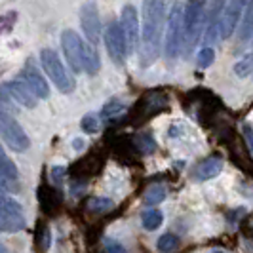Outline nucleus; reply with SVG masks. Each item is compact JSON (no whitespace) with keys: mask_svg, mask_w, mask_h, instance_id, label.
Listing matches in <instances>:
<instances>
[{"mask_svg":"<svg viewBox=\"0 0 253 253\" xmlns=\"http://www.w3.org/2000/svg\"><path fill=\"white\" fill-rule=\"evenodd\" d=\"M166 23V2L147 0L143 4V27L139 29L141 65H152L162 51V33Z\"/></svg>","mask_w":253,"mask_h":253,"instance_id":"nucleus-1","label":"nucleus"},{"mask_svg":"<svg viewBox=\"0 0 253 253\" xmlns=\"http://www.w3.org/2000/svg\"><path fill=\"white\" fill-rule=\"evenodd\" d=\"M206 2H189L183 8V55L189 57L204 31Z\"/></svg>","mask_w":253,"mask_h":253,"instance_id":"nucleus-2","label":"nucleus"},{"mask_svg":"<svg viewBox=\"0 0 253 253\" xmlns=\"http://www.w3.org/2000/svg\"><path fill=\"white\" fill-rule=\"evenodd\" d=\"M40 65H42L46 76H50V80L55 84V88L59 91H63V93H73L75 91V78L65 69L57 51L51 50V48H42L40 50Z\"/></svg>","mask_w":253,"mask_h":253,"instance_id":"nucleus-3","label":"nucleus"},{"mask_svg":"<svg viewBox=\"0 0 253 253\" xmlns=\"http://www.w3.org/2000/svg\"><path fill=\"white\" fill-rule=\"evenodd\" d=\"M183 8L185 4L175 2L169 13L166 15L168 17V25H166V44H164V55L173 61L181 55L183 50Z\"/></svg>","mask_w":253,"mask_h":253,"instance_id":"nucleus-4","label":"nucleus"},{"mask_svg":"<svg viewBox=\"0 0 253 253\" xmlns=\"http://www.w3.org/2000/svg\"><path fill=\"white\" fill-rule=\"evenodd\" d=\"M0 137L13 152H25L31 147L25 129L19 126V122H15L13 116H10V113L4 111H0Z\"/></svg>","mask_w":253,"mask_h":253,"instance_id":"nucleus-5","label":"nucleus"},{"mask_svg":"<svg viewBox=\"0 0 253 253\" xmlns=\"http://www.w3.org/2000/svg\"><path fill=\"white\" fill-rule=\"evenodd\" d=\"M120 29L126 40V50L127 53H133L139 46V15H137V8L133 4H126L120 13Z\"/></svg>","mask_w":253,"mask_h":253,"instance_id":"nucleus-6","label":"nucleus"},{"mask_svg":"<svg viewBox=\"0 0 253 253\" xmlns=\"http://www.w3.org/2000/svg\"><path fill=\"white\" fill-rule=\"evenodd\" d=\"M105 48L109 51L111 59H113L116 65H124L127 57V50H126V40H124V35H122V29H120V23L116 19H111L109 25L105 29Z\"/></svg>","mask_w":253,"mask_h":253,"instance_id":"nucleus-7","label":"nucleus"},{"mask_svg":"<svg viewBox=\"0 0 253 253\" xmlns=\"http://www.w3.org/2000/svg\"><path fill=\"white\" fill-rule=\"evenodd\" d=\"M80 25L86 35V42L91 46H97L99 37H101V19H99V10L95 2H86L80 8Z\"/></svg>","mask_w":253,"mask_h":253,"instance_id":"nucleus-8","label":"nucleus"},{"mask_svg":"<svg viewBox=\"0 0 253 253\" xmlns=\"http://www.w3.org/2000/svg\"><path fill=\"white\" fill-rule=\"evenodd\" d=\"M21 80L25 82V86L31 89V93L37 99H48L50 97V86L46 82V78L42 76L40 69H38L33 59H29L21 71Z\"/></svg>","mask_w":253,"mask_h":253,"instance_id":"nucleus-9","label":"nucleus"},{"mask_svg":"<svg viewBox=\"0 0 253 253\" xmlns=\"http://www.w3.org/2000/svg\"><path fill=\"white\" fill-rule=\"evenodd\" d=\"M244 6H246V2H242V0H232V2L225 4L223 13H221V19H219V38L228 40V38L234 35L236 27L240 23Z\"/></svg>","mask_w":253,"mask_h":253,"instance_id":"nucleus-10","label":"nucleus"},{"mask_svg":"<svg viewBox=\"0 0 253 253\" xmlns=\"http://www.w3.org/2000/svg\"><path fill=\"white\" fill-rule=\"evenodd\" d=\"M225 8V2H211L206 4V12H204V21H206V29H204V48H211L219 40V19Z\"/></svg>","mask_w":253,"mask_h":253,"instance_id":"nucleus-11","label":"nucleus"},{"mask_svg":"<svg viewBox=\"0 0 253 253\" xmlns=\"http://www.w3.org/2000/svg\"><path fill=\"white\" fill-rule=\"evenodd\" d=\"M61 48L67 57V63L73 69V73L78 75L82 73V65H80V51H82V38L80 35L73 31V29H67L61 33Z\"/></svg>","mask_w":253,"mask_h":253,"instance_id":"nucleus-12","label":"nucleus"},{"mask_svg":"<svg viewBox=\"0 0 253 253\" xmlns=\"http://www.w3.org/2000/svg\"><path fill=\"white\" fill-rule=\"evenodd\" d=\"M2 88L6 89V93L10 95V99L13 97L19 105H23V107H27V109H35V107H37L38 99L31 93V89L27 88L25 82H23L21 78H15V80L6 82Z\"/></svg>","mask_w":253,"mask_h":253,"instance_id":"nucleus-13","label":"nucleus"},{"mask_svg":"<svg viewBox=\"0 0 253 253\" xmlns=\"http://www.w3.org/2000/svg\"><path fill=\"white\" fill-rule=\"evenodd\" d=\"M80 65H82V71L89 76L97 75V73H99V69H101V59H99L97 48H95V46H91V44H88L86 40H82Z\"/></svg>","mask_w":253,"mask_h":253,"instance_id":"nucleus-14","label":"nucleus"},{"mask_svg":"<svg viewBox=\"0 0 253 253\" xmlns=\"http://www.w3.org/2000/svg\"><path fill=\"white\" fill-rule=\"evenodd\" d=\"M221 171H223V160L217 158V156H210V158L202 160L200 164L194 168V173L192 175H194V179H198V181H208V179L217 177Z\"/></svg>","mask_w":253,"mask_h":253,"instance_id":"nucleus-15","label":"nucleus"},{"mask_svg":"<svg viewBox=\"0 0 253 253\" xmlns=\"http://www.w3.org/2000/svg\"><path fill=\"white\" fill-rule=\"evenodd\" d=\"M25 228V219L21 215H12V213H4L0 211V232H21Z\"/></svg>","mask_w":253,"mask_h":253,"instance_id":"nucleus-16","label":"nucleus"},{"mask_svg":"<svg viewBox=\"0 0 253 253\" xmlns=\"http://www.w3.org/2000/svg\"><path fill=\"white\" fill-rule=\"evenodd\" d=\"M242 17H244V21H242L238 38H240V42L246 44V42H250V38H252V35H253V4L252 2H246Z\"/></svg>","mask_w":253,"mask_h":253,"instance_id":"nucleus-17","label":"nucleus"},{"mask_svg":"<svg viewBox=\"0 0 253 253\" xmlns=\"http://www.w3.org/2000/svg\"><path fill=\"white\" fill-rule=\"evenodd\" d=\"M141 223H143V228L145 230H156L164 223V215L162 211L158 210H147L143 215H141Z\"/></svg>","mask_w":253,"mask_h":253,"instance_id":"nucleus-18","label":"nucleus"},{"mask_svg":"<svg viewBox=\"0 0 253 253\" xmlns=\"http://www.w3.org/2000/svg\"><path fill=\"white\" fill-rule=\"evenodd\" d=\"M166 194H168V190H166L164 185L151 187V189L145 192V204H147V206H158L160 202L166 200Z\"/></svg>","mask_w":253,"mask_h":253,"instance_id":"nucleus-19","label":"nucleus"},{"mask_svg":"<svg viewBox=\"0 0 253 253\" xmlns=\"http://www.w3.org/2000/svg\"><path fill=\"white\" fill-rule=\"evenodd\" d=\"M0 211L4 213H12V215H21L23 208L21 204L17 202L12 196H6V194H0Z\"/></svg>","mask_w":253,"mask_h":253,"instance_id":"nucleus-20","label":"nucleus"},{"mask_svg":"<svg viewBox=\"0 0 253 253\" xmlns=\"http://www.w3.org/2000/svg\"><path fill=\"white\" fill-rule=\"evenodd\" d=\"M156 248H158V252L162 253H171L175 252L179 248V238L175 234H162L158 242H156Z\"/></svg>","mask_w":253,"mask_h":253,"instance_id":"nucleus-21","label":"nucleus"},{"mask_svg":"<svg viewBox=\"0 0 253 253\" xmlns=\"http://www.w3.org/2000/svg\"><path fill=\"white\" fill-rule=\"evenodd\" d=\"M252 59H253L252 53H246L240 61H236V63H234V75L238 76V78H248V76L252 75V71H253Z\"/></svg>","mask_w":253,"mask_h":253,"instance_id":"nucleus-22","label":"nucleus"},{"mask_svg":"<svg viewBox=\"0 0 253 253\" xmlns=\"http://www.w3.org/2000/svg\"><path fill=\"white\" fill-rule=\"evenodd\" d=\"M196 61H198V65H200L202 69L211 67V65H213V61H215V51H213V48H202V50L198 51Z\"/></svg>","mask_w":253,"mask_h":253,"instance_id":"nucleus-23","label":"nucleus"},{"mask_svg":"<svg viewBox=\"0 0 253 253\" xmlns=\"http://www.w3.org/2000/svg\"><path fill=\"white\" fill-rule=\"evenodd\" d=\"M15 192H19V185L17 181H12V179L4 177L0 173V194H6V196H12Z\"/></svg>","mask_w":253,"mask_h":253,"instance_id":"nucleus-24","label":"nucleus"},{"mask_svg":"<svg viewBox=\"0 0 253 253\" xmlns=\"http://www.w3.org/2000/svg\"><path fill=\"white\" fill-rule=\"evenodd\" d=\"M122 111H124V103L120 99H113L101 109V118H109V116H114V114L122 113Z\"/></svg>","mask_w":253,"mask_h":253,"instance_id":"nucleus-25","label":"nucleus"},{"mask_svg":"<svg viewBox=\"0 0 253 253\" xmlns=\"http://www.w3.org/2000/svg\"><path fill=\"white\" fill-rule=\"evenodd\" d=\"M137 149L145 154H151V152L156 151V141L152 139V135H139L137 137Z\"/></svg>","mask_w":253,"mask_h":253,"instance_id":"nucleus-26","label":"nucleus"},{"mask_svg":"<svg viewBox=\"0 0 253 253\" xmlns=\"http://www.w3.org/2000/svg\"><path fill=\"white\" fill-rule=\"evenodd\" d=\"M82 129L86 131V133H95L97 129H99V118L95 116V114H86L84 118H82Z\"/></svg>","mask_w":253,"mask_h":253,"instance_id":"nucleus-27","label":"nucleus"},{"mask_svg":"<svg viewBox=\"0 0 253 253\" xmlns=\"http://www.w3.org/2000/svg\"><path fill=\"white\" fill-rule=\"evenodd\" d=\"M88 208L91 211H107L113 208V202L109 198H91L88 204Z\"/></svg>","mask_w":253,"mask_h":253,"instance_id":"nucleus-28","label":"nucleus"},{"mask_svg":"<svg viewBox=\"0 0 253 253\" xmlns=\"http://www.w3.org/2000/svg\"><path fill=\"white\" fill-rule=\"evenodd\" d=\"M40 232H42V236L38 234V250L40 252H48V248H50V230H48V227H40Z\"/></svg>","mask_w":253,"mask_h":253,"instance_id":"nucleus-29","label":"nucleus"},{"mask_svg":"<svg viewBox=\"0 0 253 253\" xmlns=\"http://www.w3.org/2000/svg\"><path fill=\"white\" fill-rule=\"evenodd\" d=\"M105 252L107 253H127L126 248H124L122 244H118V242H109L107 248H105Z\"/></svg>","mask_w":253,"mask_h":253,"instance_id":"nucleus-30","label":"nucleus"},{"mask_svg":"<svg viewBox=\"0 0 253 253\" xmlns=\"http://www.w3.org/2000/svg\"><path fill=\"white\" fill-rule=\"evenodd\" d=\"M63 175H65V169L61 166H55V168L51 169V177H53L55 183H61V181H63Z\"/></svg>","mask_w":253,"mask_h":253,"instance_id":"nucleus-31","label":"nucleus"},{"mask_svg":"<svg viewBox=\"0 0 253 253\" xmlns=\"http://www.w3.org/2000/svg\"><path fill=\"white\" fill-rule=\"evenodd\" d=\"M0 105H4V107H12V99H10V95L6 93V89L0 86Z\"/></svg>","mask_w":253,"mask_h":253,"instance_id":"nucleus-32","label":"nucleus"},{"mask_svg":"<svg viewBox=\"0 0 253 253\" xmlns=\"http://www.w3.org/2000/svg\"><path fill=\"white\" fill-rule=\"evenodd\" d=\"M244 131H246V141H248V149L252 151V127L244 126Z\"/></svg>","mask_w":253,"mask_h":253,"instance_id":"nucleus-33","label":"nucleus"},{"mask_svg":"<svg viewBox=\"0 0 253 253\" xmlns=\"http://www.w3.org/2000/svg\"><path fill=\"white\" fill-rule=\"evenodd\" d=\"M73 147H75L76 151H80V149L84 147V141H82V139H75V141H73Z\"/></svg>","mask_w":253,"mask_h":253,"instance_id":"nucleus-34","label":"nucleus"},{"mask_svg":"<svg viewBox=\"0 0 253 253\" xmlns=\"http://www.w3.org/2000/svg\"><path fill=\"white\" fill-rule=\"evenodd\" d=\"M4 156H6V152H4V147L0 145V158H4Z\"/></svg>","mask_w":253,"mask_h":253,"instance_id":"nucleus-35","label":"nucleus"},{"mask_svg":"<svg viewBox=\"0 0 253 253\" xmlns=\"http://www.w3.org/2000/svg\"><path fill=\"white\" fill-rule=\"evenodd\" d=\"M0 253H8V252H6V248H4L2 244H0Z\"/></svg>","mask_w":253,"mask_h":253,"instance_id":"nucleus-36","label":"nucleus"},{"mask_svg":"<svg viewBox=\"0 0 253 253\" xmlns=\"http://www.w3.org/2000/svg\"><path fill=\"white\" fill-rule=\"evenodd\" d=\"M211 253H227V252H223V250H213Z\"/></svg>","mask_w":253,"mask_h":253,"instance_id":"nucleus-37","label":"nucleus"}]
</instances>
